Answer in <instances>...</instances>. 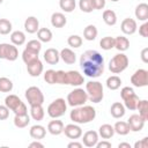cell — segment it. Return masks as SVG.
<instances>
[{
	"label": "cell",
	"mask_w": 148,
	"mask_h": 148,
	"mask_svg": "<svg viewBox=\"0 0 148 148\" xmlns=\"http://www.w3.org/2000/svg\"><path fill=\"white\" fill-rule=\"evenodd\" d=\"M80 67L88 77H98L104 72V58L96 50H87L80 57Z\"/></svg>",
	"instance_id": "cell-1"
},
{
	"label": "cell",
	"mask_w": 148,
	"mask_h": 148,
	"mask_svg": "<svg viewBox=\"0 0 148 148\" xmlns=\"http://www.w3.org/2000/svg\"><path fill=\"white\" fill-rule=\"evenodd\" d=\"M71 120L75 124H88L96 117V110L90 105L75 106L69 113Z\"/></svg>",
	"instance_id": "cell-2"
},
{
	"label": "cell",
	"mask_w": 148,
	"mask_h": 148,
	"mask_svg": "<svg viewBox=\"0 0 148 148\" xmlns=\"http://www.w3.org/2000/svg\"><path fill=\"white\" fill-rule=\"evenodd\" d=\"M86 92L88 95V99L92 103L102 102L104 97L103 86L98 81H89L86 83Z\"/></svg>",
	"instance_id": "cell-3"
},
{
	"label": "cell",
	"mask_w": 148,
	"mask_h": 148,
	"mask_svg": "<svg viewBox=\"0 0 148 148\" xmlns=\"http://www.w3.org/2000/svg\"><path fill=\"white\" fill-rule=\"evenodd\" d=\"M5 105L10 111H13L15 114H25V113H28L27 105L16 95H8L5 98Z\"/></svg>",
	"instance_id": "cell-4"
},
{
	"label": "cell",
	"mask_w": 148,
	"mask_h": 148,
	"mask_svg": "<svg viewBox=\"0 0 148 148\" xmlns=\"http://www.w3.org/2000/svg\"><path fill=\"white\" fill-rule=\"evenodd\" d=\"M128 66V58L123 52L116 54L109 62V69L113 74H119L124 72Z\"/></svg>",
	"instance_id": "cell-5"
},
{
	"label": "cell",
	"mask_w": 148,
	"mask_h": 148,
	"mask_svg": "<svg viewBox=\"0 0 148 148\" xmlns=\"http://www.w3.org/2000/svg\"><path fill=\"white\" fill-rule=\"evenodd\" d=\"M120 96L124 101V106L125 109L128 110H136V104L139 102V96L134 92L133 88L131 87H124L120 90Z\"/></svg>",
	"instance_id": "cell-6"
},
{
	"label": "cell",
	"mask_w": 148,
	"mask_h": 148,
	"mask_svg": "<svg viewBox=\"0 0 148 148\" xmlns=\"http://www.w3.org/2000/svg\"><path fill=\"white\" fill-rule=\"evenodd\" d=\"M87 101H88V95H87L86 90H83L82 88H76L67 95V101L66 102H67L68 105L75 108V106L84 105Z\"/></svg>",
	"instance_id": "cell-7"
},
{
	"label": "cell",
	"mask_w": 148,
	"mask_h": 148,
	"mask_svg": "<svg viewBox=\"0 0 148 148\" xmlns=\"http://www.w3.org/2000/svg\"><path fill=\"white\" fill-rule=\"evenodd\" d=\"M67 110V103L64 98H57L54 99L49 106H47V114L56 119V118H60L61 116L65 114Z\"/></svg>",
	"instance_id": "cell-8"
},
{
	"label": "cell",
	"mask_w": 148,
	"mask_h": 148,
	"mask_svg": "<svg viewBox=\"0 0 148 148\" xmlns=\"http://www.w3.org/2000/svg\"><path fill=\"white\" fill-rule=\"evenodd\" d=\"M24 96H25L29 105H36V104L43 105V103H44V95H43L42 90L36 86L29 87L25 90Z\"/></svg>",
	"instance_id": "cell-9"
},
{
	"label": "cell",
	"mask_w": 148,
	"mask_h": 148,
	"mask_svg": "<svg viewBox=\"0 0 148 148\" xmlns=\"http://www.w3.org/2000/svg\"><path fill=\"white\" fill-rule=\"evenodd\" d=\"M17 57H18V51L14 44H8V43L0 44V59L15 61Z\"/></svg>",
	"instance_id": "cell-10"
},
{
	"label": "cell",
	"mask_w": 148,
	"mask_h": 148,
	"mask_svg": "<svg viewBox=\"0 0 148 148\" xmlns=\"http://www.w3.org/2000/svg\"><path fill=\"white\" fill-rule=\"evenodd\" d=\"M131 83L136 88H142L148 86V71L143 68L136 69L131 76Z\"/></svg>",
	"instance_id": "cell-11"
},
{
	"label": "cell",
	"mask_w": 148,
	"mask_h": 148,
	"mask_svg": "<svg viewBox=\"0 0 148 148\" xmlns=\"http://www.w3.org/2000/svg\"><path fill=\"white\" fill-rule=\"evenodd\" d=\"M43 69H44L43 62L39 60V58H37V59L27 64V71H28L29 75L32 76V77H38L43 73Z\"/></svg>",
	"instance_id": "cell-12"
},
{
	"label": "cell",
	"mask_w": 148,
	"mask_h": 148,
	"mask_svg": "<svg viewBox=\"0 0 148 148\" xmlns=\"http://www.w3.org/2000/svg\"><path fill=\"white\" fill-rule=\"evenodd\" d=\"M66 81L67 84L79 87L84 82V76L77 71H68L66 72Z\"/></svg>",
	"instance_id": "cell-13"
},
{
	"label": "cell",
	"mask_w": 148,
	"mask_h": 148,
	"mask_svg": "<svg viewBox=\"0 0 148 148\" xmlns=\"http://www.w3.org/2000/svg\"><path fill=\"white\" fill-rule=\"evenodd\" d=\"M62 132L65 133V135L68 139H72V140H76V139L82 136V130L75 123L74 124H68V125L64 126V131Z\"/></svg>",
	"instance_id": "cell-14"
},
{
	"label": "cell",
	"mask_w": 148,
	"mask_h": 148,
	"mask_svg": "<svg viewBox=\"0 0 148 148\" xmlns=\"http://www.w3.org/2000/svg\"><path fill=\"white\" fill-rule=\"evenodd\" d=\"M145 120L139 116V114H132L128 120H127V124H128V127H130V131L132 132H140L143 126H145Z\"/></svg>",
	"instance_id": "cell-15"
},
{
	"label": "cell",
	"mask_w": 148,
	"mask_h": 148,
	"mask_svg": "<svg viewBox=\"0 0 148 148\" xmlns=\"http://www.w3.org/2000/svg\"><path fill=\"white\" fill-rule=\"evenodd\" d=\"M120 29H121V31L125 35H133L136 31V29H138L136 21L134 18L126 17V18L123 20V22L120 24Z\"/></svg>",
	"instance_id": "cell-16"
},
{
	"label": "cell",
	"mask_w": 148,
	"mask_h": 148,
	"mask_svg": "<svg viewBox=\"0 0 148 148\" xmlns=\"http://www.w3.org/2000/svg\"><path fill=\"white\" fill-rule=\"evenodd\" d=\"M98 142V133L96 131H87L82 136V143L88 147L92 148Z\"/></svg>",
	"instance_id": "cell-17"
},
{
	"label": "cell",
	"mask_w": 148,
	"mask_h": 148,
	"mask_svg": "<svg viewBox=\"0 0 148 148\" xmlns=\"http://www.w3.org/2000/svg\"><path fill=\"white\" fill-rule=\"evenodd\" d=\"M44 60L50 65H56L60 60V53L57 49L50 47L44 52Z\"/></svg>",
	"instance_id": "cell-18"
},
{
	"label": "cell",
	"mask_w": 148,
	"mask_h": 148,
	"mask_svg": "<svg viewBox=\"0 0 148 148\" xmlns=\"http://www.w3.org/2000/svg\"><path fill=\"white\" fill-rule=\"evenodd\" d=\"M39 29V21L35 16H28L24 21V30L28 34H35Z\"/></svg>",
	"instance_id": "cell-19"
},
{
	"label": "cell",
	"mask_w": 148,
	"mask_h": 148,
	"mask_svg": "<svg viewBox=\"0 0 148 148\" xmlns=\"http://www.w3.org/2000/svg\"><path fill=\"white\" fill-rule=\"evenodd\" d=\"M47 131L52 135H59L64 131V123L56 118V120H51L47 124Z\"/></svg>",
	"instance_id": "cell-20"
},
{
	"label": "cell",
	"mask_w": 148,
	"mask_h": 148,
	"mask_svg": "<svg viewBox=\"0 0 148 148\" xmlns=\"http://www.w3.org/2000/svg\"><path fill=\"white\" fill-rule=\"evenodd\" d=\"M135 17L139 21H143L146 22L148 20V5L146 2H141L135 7Z\"/></svg>",
	"instance_id": "cell-21"
},
{
	"label": "cell",
	"mask_w": 148,
	"mask_h": 148,
	"mask_svg": "<svg viewBox=\"0 0 148 148\" xmlns=\"http://www.w3.org/2000/svg\"><path fill=\"white\" fill-rule=\"evenodd\" d=\"M29 134H30V136H31L32 139H35V140H40V139H44V136H45V134H46V130H45L44 126L36 124V125H32V126L30 127Z\"/></svg>",
	"instance_id": "cell-22"
},
{
	"label": "cell",
	"mask_w": 148,
	"mask_h": 148,
	"mask_svg": "<svg viewBox=\"0 0 148 148\" xmlns=\"http://www.w3.org/2000/svg\"><path fill=\"white\" fill-rule=\"evenodd\" d=\"M59 53H60V58L62 59V61H64L65 64L72 65V64H74L75 60H76V54L74 53V51H72V50L68 49V47L62 49Z\"/></svg>",
	"instance_id": "cell-23"
},
{
	"label": "cell",
	"mask_w": 148,
	"mask_h": 148,
	"mask_svg": "<svg viewBox=\"0 0 148 148\" xmlns=\"http://www.w3.org/2000/svg\"><path fill=\"white\" fill-rule=\"evenodd\" d=\"M125 106H124V104H121L120 102H114L112 105H111V108H110V113H111V116L113 117V118H116V119H119V118H121V117H124V114H125Z\"/></svg>",
	"instance_id": "cell-24"
},
{
	"label": "cell",
	"mask_w": 148,
	"mask_h": 148,
	"mask_svg": "<svg viewBox=\"0 0 148 148\" xmlns=\"http://www.w3.org/2000/svg\"><path fill=\"white\" fill-rule=\"evenodd\" d=\"M44 109L40 104H36V105H30V117L36 120V121H40L44 118Z\"/></svg>",
	"instance_id": "cell-25"
},
{
	"label": "cell",
	"mask_w": 148,
	"mask_h": 148,
	"mask_svg": "<svg viewBox=\"0 0 148 148\" xmlns=\"http://www.w3.org/2000/svg\"><path fill=\"white\" fill-rule=\"evenodd\" d=\"M67 23V18L62 13H53L51 16V24L54 28H62Z\"/></svg>",
	"instance_id": "cell-26"
},
{
	"label": "cell",
	"mask_w": 148,
	"mask_h": 148,
	"mask_svg": "<svg viewBox=\"0 0 148 148\" xmlns=\"http://www.w3.org/2000/svg\"><path fill=\"white\" fill-rule=\"evenodd\" d=\"M114 134V130H113V126L110 125V124H103L102 126H99V130H98V135L102 138V139H111Z\"/></svg>",
	"instance_id": "cell-27"
},
{
	"label": "cell",
	"mask_w": 148,
	"mask_h": 148,
	"mask_svg": "<svg viewBox=\"0 0 148 148\" xmlns=\"http://www.w3.org/2000/svg\"><path fill=\"white\" fill-rule=\"evenodd\" d=\"M10 42L12 44H14L15 46H21L25 43V34L23 31H20V30H16V31H13L10 34Z\"/></svg>",
	"instance_id": "cell-28"
},
{
	"label": "cell",
	"mask_w": 148,
	"mask_h": 148,
	"mask_svg": "<svg viewBox=\"0 0 148 148\" xmlns=\"http://www.w3.org/2000/svg\"><path fill=\"white\" fill-rule=\"evenodd\" d=\"M114 47L120 51V52H125L126 50H128L130 47V40L127 37L125 36H118L114 38Z\"/></svg>",
	"instance_id": "cell-29"
},
{
	"label": "cell",
	"mask_w": 148,
	"mask_h": 148,
	"mask_svg": "<svg viewBox=\"0 0 148 148\" xmlns=\"http://www.w3.org/2000/svg\"><path fill=\"white\" fill-rule=\"evenodd\" d=\"M30 124V116L25 114H15L14 117V125L17 128H24Z\"/></svg>",
	"instance_id": "cell-30"
},
{
	"label": "cell",
	"mask_w": 148,
	"mask_h": 148,
	"mask_svg": "<svg viewBox=\"0 0 148 148\" xmlns=\"http://www.w3.org/2000/svg\"><path fill=\"white\" fill-rule=\"evenodd\" d=\"M136 110L139 111V116L147 121L148 120V101L147 99H139L136 104Z\"/></svg>",
	"instance_id": "cell-31"
},
{
	"label": "cell",
	"mask_w": 148,
	"mask_h": 148,
	"mask_svg": "<svg viewBox=\"0 0 148 148\" xmlns=\"http://www.w3.org/2000/svg\"><path fill=\"white\" fill-rule=\"evenodd\" d=\"M97 34H98L97 28H96L94 24L87 25V27L84 28V30H83V37H84V39H87V40H95L96 37H97Z\"/></svg>",
	"instance_id": "cell-32"
},
{
	"label": "cell",
	"mask_w": 148,
	"mask_h": 148,
	"mask_svg": "<svg viewBox=\"0 0 148 148\" xmlns=\"http://www.w3.org/2000/svg\"><path fill=\"white\" fill-rule=\"evenodd\" d=\"M37 37H38L39 42L49 43L52 39V31L47 28H39L37 31Z\"/></svg>",
	"instance_id": "cell-33"
},
{
	"label": "cell",
	"mask_w": 148,
	"mask_h": 148,
	"mask_svg": "<svg viewBox=\"0 0 148 148\" xmlns=\"http://www.w3.org/2000/svg\"><path fill=\"white\" fill-rule=\"evenodd\" d=\"M106 87L110 89V90H117L120 88L121 86V79L117 75H111L106 79Z\"/></svg>",
	"instance_id": "cell-34"
},
{
	"label": "cell",
	"mask_w": 148,
	"mask_h": 148,
	"mask_svg": "<svg viewBox=\"0 0 148 148\" xmlns=\"http://www.w3.org/2000/svg\"><path fill=\"white\" fill-rule=\"evenodd\" d=\"M103 21L108 25H114L117 23V15L112 9H106L103 12Z\"/></svg>",
	"instance_id": "cell-35"
},
{
	"label": "cell",
	"mask_w": 148,
	"mask_h": 148,
	"mask_svg": "<svg viewBox=\"0 0 148 148\" xmlns=\"http://www.w3.org/2000/svg\"><path fill=\"white\" fill-rule=\"evenodd\" d=\"M113 130H114V133L119 134V135H126L130 133V127H128V124L127 121H117L113 126Z\"/></svg>",
	"instance_id": "cell-36"
},
{
	"label": "cell",
	"mask_w": 148,
	"mask_h": 148,
	"mask_svg": "<svg viewBox=\"0 0 148 148\" xmlns=\"http://www.w3.org/2000/svg\"><path fill=\"white\" fill-rule=\"evenodd\" d=\"M75 6H76L75 0H60L59 1V7L65 13H72L75 9Z\"/></svg>",
	"instance_id": "cell-37"
},
{
	"label": "cell",
	"mask_w": 148,
	"mask_h": 148,
	"mask_svg": "<svg viewBox=\"0 0 148 148\" xmlns=\"http://www.w3.org/2000/svg\"><path fill=\"white\" fill-rule=\"evenodd\" d=\"M99 46L101 49L105 50V51H109L111 49L114 47V38L111 37V36H105L103 37L101 40H99Z\"/></svg>",
	"instance_id": "cell-38"
},
{
	"label": "cell",
	"mask_w": 148,
	"mask_h": 148,
	"mask_svg": "<svg viewBox=\"0 0 148 148\" xmlns=\"http://www.w3.org/2000/svg\"><path fill=\"white\" fill-rule=\"evenodd\" d=\"M13 90V82L8 77H0V91L1 92H10Z\"/></svg>",
	"instance_id": "cell-39"
},
{
	"label": "cell",
	"mask_w": 148,
	"mask_h": 148,
	"mask_svg": "<svg viewBox=\"0 0 148 148\" xmlns=\"http://www.w3.org/2000/svg\"><path fill=\"white\" fill-rule=\"evenodd\" d=\"M12 31V23L7 18H0V35H8Z\"/></svg>",
	"instance_id": "cell-40"
},
{
	"label": "cell",
	"mask_w": 148,
	"mask_h": 148,
	"mask_svg": "<svg viewBox=\"0 0 148 148\" xmlns=\"http://www.w3.org/2000/svg\"><path fill=\"white\" fill-rule=\"evenodd\" d=\"M67 44L71 46V47H74V49H77L82 45V38L79 36V35H71L68 38H67Z\"/></svg>",
	"instance_id": "cell-41"
},
{
	"label": "cell",
	"mask_w": 148,
	"mask_h": 148,
	"mask_svg": "<svg viewBox=\"0 0 148 148\" xmlns=\"http://www.w3.org/2000/svg\"><path fill=\"white\" fill-rule=\"evenodd\" d=\"M38 54H39V53H36V52H32V51H30V50H28V49H24V51L22 52V60H23V61L25 62V65H27L28 62H30V61L37 59V58H38Z\"/></svg>",
	"instance_id": "cell-42"
},
{
	"label": "cell",
	"mask_w": 148,
	"mask_h": 148,
	"mask_svg": "<svg viewBox=\"0 0 148 148\" xmlns=\"http://www.w3.org/2000/svg\"><path fill=\"white\" fill-rule=\"evenodd\" d=\"M25 49H28V50H30V51H32V52L39 53V51H40V49H42V43H40L39 40H37V39H31V40H29V42L27 43Z\"/></svg>",
	"instance_id": "cell-43"
},
{
	"label": "cell",
	"mask_w": 148,
	"mask_h": 148,
	"mask_svg": "<svg viewBox=\"0 0 148 148\" xmlns=\"http://www.w3.org/2000/svg\"><path fill=\"white\" fill-rule=\"evenodd\" d=\"M79 7L83 13H91L94 10L91 0H79Z\"/></svg>",
	"instance_id": "cell-44"
},
{
	"label": "cell",
	"mask_w": 148,
	"mask_h": 148,
	"mask_svg": "<svg viewBox=\"0 0 148 148\" xmlns=\"http://www.w3.org/2000/svg\"><path fill=\"white\" fill-rule=\"evenodd\" d=\"M44 80L49 84H56V71L54 69H47L44 73Z\"/></svg>",
	"instance_id": "cell-45"
},
{
	"label": "cell",
	"mask_w": 148,
	"mask_h": 148,
	"mask_svg": "<svg viewBox=\"0 0 148 148\" xmlns=\"http://www.w3.org/2000/svg\"><path fill=\"white\" fill-rule=\"evenodd\" d=\"M56 83H58V84H67L66 72L65 71H56Z\"/></svg>",
	"instance_id": "cell-46"
},
{
	"label": "cell",
	"mask_w": 148,
	"mask_h": 148,
	"mask_svg": "<svg viewBox=\"0 0 148 148\" xmlns=\"http://www.w3.org/2000/svg\"><path fill=\"white\" fill-rule=\"evenodd\" d=\"M9 117V109L6 105H0V120H6Z\"/></svg>",
	"instance_id": "cell-47"
},
{
	"label": "cell",
	"mask_w": 148,
	"mask_h": 148,
	"mask_svg": "<svg viewBox=\"0 0 148 148\" xmlns=\"http://www.w3.org/2000/svg\"><path fill=\"white\" fill-rule=\"evenodd\" d=\"M91 3H92V7L94 9H97V10H101L105 7V0H91Z\"/></svg>",
	"instance_id": "cell-48"
},
{
	"label": "cell",
	"mask_w": 148,
	"mask_h": 148,
	"mask_svg": "<svg viewBox=\"0 0 148 148\" xmlns=\"http://www.w3.org/2000/svg\"><path fill=\"white\" fill-rule=\"evenodd\" d=\"M139 34L145 38L148 37V22H145L139 27Z\"/></svg>",
	"instance_id": "cell-49"
},
{
	"label": "cell",
	"mask_w": 148,
	"mask_h": 148,
	"mask_svg": "<svg viewBox=\"0 0 148 148\" xmlns=\"http://www.w3.org/2000/svg\"><path fill=\"white\" fill-rule=\"evenodd\" d=\"M134 148H148V138L145 136L140 141H136L134 143Z\"/></svg>",
	"instance_id": "cell-50"
},
{
	"label": "cell",
	"mask_w": 148,
	"mask_h": 148,
	"mask_svg": "<svg viewBox=\"0 0 148 148\" xmlns=\"http://www.w3.org/2000/svg\"><path fill=\"white\" fill-rule=\"evenodd\" d=\"M111 142H109L108 140H104V141H101V142H97L95 147L97 148H111Z\"/></svg>",
	"instance_id": "cell-51"
},
{
	"label": "cell",
	"mask_w": 148,
	"mask_h": 148,
	"mask_svg": "<svg viewBox=\"0 0 148 148\" xmlns=\"http://www.w3.org/2000/svg\"><path fill=\"white\" fill-rule=\"evenodd\" d=\"M141 60L145 64H148V47H145L141 51Z\"/></svg>",
	"instance_id": "cell-52"
},
{
	"label": "cell",
	"mask_w": 148,
	"mask_h": 148,
	"mask_svg": "<svg viewBox=\"0 0 148 148\" xmlns=\"http://www.w3.org/2000/svg\"><path fill=\"white\" fill-rule=\"evenodd\" d=\"M68 148H82L83 147V143L81 142H77V141H73V142H69L67 145Z\"/></svg>",
	"instance_id": "cell-53"
},
{
	"label": "cell",
	"mask_w": 148,
	"mask_h": 148,
	"mask_svg": "<svg viewBox=\"0 0 148 148\" xmlns=\"http://www.w3.org/2000/svg\"><path fill=\"white\" fill-rule=\"evenodd\" d=\"M29 147H30V148H35V147H38V148H43V147H44V145H43V143H40L38 140H36V141L31 142V143L29 145Z\"/></svg>",
	"instance_id": "cell-54"
},
{
	"label": "cell",
	"mask_w": 148,
	"mask_h": 148,
	"mask_svg": "<svg viewBox=\"0 0 148 148\" xmlns=\"http://www.w3.org/2000/svg\"><path fill=\"white\" fill-rule=\"evenodd\" d=\"M118 147H119V148H131V145H130L128 142H120V143L118 145Z\"/></svg>",
	"instance_id": "cell-55"
},
{
	"label": "cell",
	"mask_w": 148,
	"mask_h": 148,
	"mask_svg": "<svg viewBox=\"0 0 148 148\" xmlns=\"http://www.w3.org/2000/svg\"><path fill=\"white\" fill-rule=\"evenodd\" d=\"M110 1H112V2H117V1H119V0H110Z\"/></svg>",
	"instance_id": "cell-56"
},
{
	"label": "cell",
	"mask_w": 148,
	"mask_h": 148,
	"mask_svg": "<svg viewBox=\"0 0 148 148\" xmlns=\"http://www.w3.org/2000/svg\"><path fill=\"white\" fill-rule=\"evenodd\" d=\"M2 1H3V0H0V5H1V3H2Z\"/></svg>",
	"instance_id": "cell-57"
}]
</instances>
